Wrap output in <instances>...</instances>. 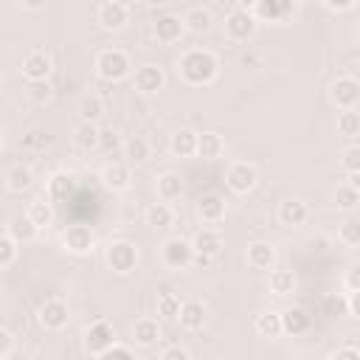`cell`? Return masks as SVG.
Here are the masks:
<instances>
[{"label": "cell", "instance_id": "f5cc1de1", "mask_svg": "<svg viewBox=\"0 0 360 360\" xmlns=\"http://www.w3.org/2000/svg\"><path fill=\"white\" fill-rule=\"evenodd\" d=\"M349 315H352V318H357V321H360V290H357V292H352V295H349Z\"/></svg>", "mask_w": 360, "mask_h": 360}, {"label": "cell", "instance_id": "b9f144b4", "mask_svg": "<svg viewBox=\"0 0 360 360\" xmlns=\"http://www.w3.org/2000/svg\"><path fill=\"white\" fill-rule=\"evenodd\" d=\"M338 239H340L343 245H349V248H357V245H360V219H357V217L343 219L340 228H338Z\"/></svg>", "mask_w": 360, "mask_h": 360}, {"label": "cell", "instance_id": "ba28073f", "mask_svg": "<svg viewBox=\"0 0 360 360\" xmlns=\"http://www.w3.org/2000/svg\"><path fill=\"white\" fill-rule=\"evenodd\" d=\"M225 183H228V188L233 191V194H250L253 188H256V183H259V172H256V166H250V163H245V160H236V163H231L228 166V172H225Z\"/></svg>", "mask_w": 360, "mask_h": 360}, {"label": "cell", "instance_id": "f907efd6", "mask_svg": "<svg viewBox=\"0 0 360 360\" xmlns=\"http://www.w3.org/2000/svg\"><path fill=\"white\" fill-rule=\"evenodd\" d=\"M329 360H360V352H357V349H352V346H343V349H338Z\"/></svg>", "mask_w": 360, "mask_h": 360}, {"label": "cell", "instance_id": "f1b7e54d", "mask_svg": "<svg viewBox=\"0 0 360 360\" xmlns=\"http://www.w3.org/2000/svg\"><path fill=\"white\" fill-rule=\"evenodd\" d=\"M31 186H34V172H31L28 166L17 163V166H11V169L6 172V188H8V191L22 194V191H28Z\"/></svg>", "mask_w": 360, "mask_h": 360}, {"label": "cell", "instance_id": "d6a6232c", "mask_svg": "<svg viewBox=\"0 0 360 360\" xmlns=\"http://www.w3.org/2000/svg\"><path fill=\"white\" fill-rule=\"evenodd\" d=\"M149 152H152V146H149V141L141 138V135H132L129 141H124V155H127V163H129V166L146 163Z\"/></svg>", "mask_w": 360, "mask_h": 360}, {"label": "cell", "instance_id": "44dd1931", "mask_svg": "<svg viewBox=\"0 0 360 360\" xmlns=\"http://www.w3.org/2000/svg\"><path fill=\"white\" fill-rule=\"evenodd\" d=\"M307 217H309V208L304 200H284L278 205V222L284 228H298L307 222Z\"/></svg>", "mask_w": 360, "mask_h": 360}, {"label": "cell", "instance_id": "7dc6e473", "mask_svg": "<svg viewBox=\"0 0 360 360\" xmlns=\"http://www.w3.org/2000/svg\"><path fill=\"white\" fill-rule=\"evenodd\" d=\"M96 360H138L135 354H132V349H127V346H112V349H107L104 354H98Z\"/></svg>", "mask_w": 360, "mask_h": 360}, {"label": "cell", "instance_id": "7bdbcfd3", "mask_svg": "<svg viewBox=\"0 0 360 360\" xmlns=\"http://www.w3.org/2000/svg\"><path fill=\"white\" fill-rule=\"evenodd\" d=\"M340 166L346 169V174H357L360 172V143H349L340 152Z\"/></svg>", "mask_w": 360, "mask_h": 360}, {"label": "cell", "instance_id": "4316f807", "mask_svg": "<svg viewBox=\"0 0 360 360\" xmlns=\"http://www.w3.org/2000/svg\"><path fill=\"white\" fill-rule=\"evenodd\" d=\"M158 338H160V326H158L155 318H138L132 323V340L138 346H155Z\"/></svg>", "mask_w": 360, "mask_h": 360}, {"label": "cell", "instance_id": "681fc988", "mask_svg": "<svg viewBox=\"0 0 360 360\" xmlns=\"http://www.w3.org/2000/svg\"><path fill=\"white\" fill-rule=\"evenodd\" d=\"M160 360H191V354L183 346H166L160 352Z\"/></svg>", "mask_w": 360, "mask_h": 360}, {"label": "cell", "instance_id": "c3c4849f", "mask_svg": "<svg viewBox=\"0 0 360 360\" xmlns=\"http://www.w3.org/2000/svg\"><path fill=\"white\" fill-rule=\"evenodd\" d=\"M343 287H346L349 292H357V290H360V264H352V267L346 270V276H343Z\"/></svg>", "mask_w": 360, "mask_h": 360}, {"label": "cell", "instance_id": "30bf717a", "mask_svg": "<svg viewBox=\"0 0 360 360\" xmlns=\"http://www.w3.org/2000/svg\"><path fill=\"white\" fill-rule=\"evenodd\" d=\"M96 20L104 31H121L129 22V6L121 3V0H107V3L98 6Z\"/></svg>", "mask_w": 360, "mask_h": 360}, {"label": "cell", "instance_id": "4dcf8cb0", "mask_svg": "<svg viewBox=\"0 0 360 360\" xmlns=\"http://www.w3.org/2000/svg\"><path fill=\"white\" fill-rule=\"evenodd\" d=\"M183 22H186V31H191V34H205V31L211 28L214 17H211V11H208V8L194 6V8H188V11H186Z\"/></svg>", "mask_w": 360, "mask_h": 360}, {"label": "cell", "instance_id": "6f0895ef", "mask_svg": "<svg viewBox=\"0 0 360 360\" xmlns=\"http://www.w3.org/2000/svg\"><path fill=\"white\" fill-rule=\"evenodd\" d=\"M346 183H349L352 188H357V191H360V172H357V174H349V177H346Z\"/></svg>", "mask_w": 360, "mask_h": 360}, {"label": "cell", "instance_id": "11a10c76", "mask_svg": "<svg viewBox=\"0 0 360 360\" xmlns=\"http://www.w3.org/2000/svg\"><path fill=\"white\" fill-rule=\"evenodd\" d=\"M0 360H28V354H25L22 349H14V352H8V354L0 357Z\"/></svg>", "mask_w": 360, "mask_h": 360}, {"label": "cell", "instance_id": "836d02e7", "mask_svg": "<svg viewBox=\"0 0 360 360\" xmlns=\"http://www.w3.org/2000/svg\"><path fill=\"white\" fill-rule=\"evenodd\" d=\"M174 222V208L169 202H152L146 208V225L152 228H169Z\"/></svg>", "mask_w": 360, "mask_h": 360}, {"label": "cell", "instance_id": "1f68e13d", "mask_svg": "<svg viewBox=\"0 0 360 360\" xmlns=\"http://www.w3.org/2000/svg\"><path fill=\"white\" fill-rule=\"evenodd\" d=\"M76 112H79V118H82V121L96 124V121L104 115V101H101L96 93H87V96H82V98H79Z\"/></svg>", "mask_w": 360, "mask_h": 360}, {"label": "cell", "instance_id": "ac0fdd59", "mask_svg": "<svg viewBox=\"0 0 360 360\" xmlns=\"http://www.w3.org/2000/svg\"><path fill=\"white\" fill-rule=\"evenodd\" d=\"M191 248H194L197 256L214 259V256L222 250V236H219V231H214V228H200V231L191 236Z\"/></svg>", "mask_w": 360, "mask_h": 360}, {"label": "cell", "instance_id": "8fae6325", "mask_svg": "<svg viewBox=\"0 0 360 360\" xmlns=\"http://www.w3.org/2000/svg\"><path fill=\"white\" fill-rule=\"evenodd\" d=\"M37 315H39V323L45 329H51V332H59V329H65L70 323V309H68V304L62 298H48L39 307Z\"/></svg>", "mask_w": 360, "mask_h": 360}, {"label": "cell", "instance_id": "db71d44e", "mask_svg": "<svg viewBox=\"0 0 360 360\" xmlns=\"http://www.w3.org/2000/svg\"><path fill=\"white\" fill-rule=\"evenodd\" d=\"M323 6H326L329 11H352V8H354V3H335V0H326Z\"/></svg>", "mask_w": 360, "mask_h": 360}, {"label": "cell", "instance_id": "52a82bcc", "mask_svg": "<svg viewBox=\"0 0 360 360\" xmlns=\"http://www.w3.org/2000/svg\"><path fill=\"white\" fill-rule=\"evenodd\" d=\"M329 101L338 110H354L360 104V82L354 76H338L329 84Z\"/></svg>", "mask_w": 360, "mask_h": 360}, {"label": "cell", "instance_id": "ffe728a7", "mask_svg": "<svg viewBox=\"0 0 360 360\" xmlns=\"http://www.w3.org/2000/svg\"><path fill=\"white\" fill-rule=\"evenodd\" d=\"M225 197H219V194H202L200 200H197V217L202 219V222H208V225H214V222H219L222 217H225Z\"/></svg>", "mask_w": 360, "mask_h": 360}, {"label": "cell", "instance_id": "8d00e7d4", "mask_svg": "<svg viewBox=\"0 0 360 360\" xmlns=\"http://www.w3.org/2000/svg\"><path fill=\"white\" fill-rule=\"evenodd\" d=\"M25 214L31 217V222H34L37 228H48V225L53 222V202H51V200H34V202L25 208Z\"/></svg>", "mask_w": 360, "mask_h": 360}, {"label": "cell", "instance_id": "f6af8a7d", "mask_svg": "<svg viewBox=\"0 0 360 360\" xmlns=\"http://www.w3.org/2000/svg\"><path fill=\"white\" fill-rule=\"evenodd\" d=\"M124 149V141L115 129H101V141H98V152H115Z\"/></svg>", "mask_w": 360, "mask_h": 360}, {"label": "cell", "instance_id": "603a6c76", "mask_svg": "<svg viewBox=\"0 0 360 360\" xmlns=\"http://www.w3.org/2000/svg\"><path fill=\"white\" fill-rule=\"evenodd\" d=\"M98 141H101V129L96 124H87V121H79L73 127V146L82 149V152H96L98 149Z\"/></svg>", "mask_w": 360, "mask_h": 360}, {"label": "cell", "instance_id": "7c38bea8", "mask_svg": "<svg viewBox=\"0 0 360 360\" xmlns=\"http://www.w3.org/2000/svg\"><path fill=\"white\" fill-rule=\"evenodd\" d=\"M186 34V22L183 17L177 14H160L155 22H152V37L163 45H172V42H180V37Z\"/></svg>", "mask_w": 360, "mask_h": 360}, {"label": "cell", "instance_id": "bcb514c9", "mask_svg": "<svg viewBox=\"0 0 360 360\" xmlns=\"http://www.w3.org/2000/svg\"><path fill=\"white\" fill-rule=\"evenodd\" d=\"M51 93H53L51 82H28V96H31L37 104L48 101V98H51Z\"/></svg>", "mask_w": 360, "mask_h": 360}, {"label": "cell", "instance_id": "e575fe53", "mask_svg": "<svg viewBox=\"0 0 360 360\" xmlns=\"http://www.w3.org/2000/svg\"><path fill=\"white\" fill-rule=\"evenodd\" d=\"M267 287H270L273 295H290V292L295 290V276H292V270H270Z\"/></svg>", "mask_w": 360, "mask_h": 360}, {"label": "cell", "instance_id": "484cf974", "mask_svg": "<svg viewBox=\"0 0 360 360\" xmlns=\"http://www.w3.org/2000/svg\"><path fill=\"white\" fill-rule=\"evenodd\" d=\"M281 323H284V332H287V335H304L312 321H309L307 309H301V307H287V309H281Z\"/></svg>", "mask_w": 360, "mask_h": 360}, {"label": "cell", "instance_id": "816d5d0a", "mask_svg": "<svg viewBox=\"0 0 360 360\" xmlns=\"http://www.w3.org/2000/svg\"><path fill=\"white\" fill-rule=\"evenodd\" d=\"M0 340H3V352H0V357H6L8 352H14V335H11L8 329L0 332Z\"/></svg>", "mask_w": 360, "mask_h": 360}, {"label": "cell", "instance_id": "5b68a950", "mask_svg": "<svg viewBox=\"0 0 360 360\" xmlns=\"http://www.w3.org/2000/svg\"><path fill=\"white\" fill-rule=\"evenodd\" d=\"M104 259H107V267L112 273L124 276V273H132L138 267V248L132 242H127V239H115V242L107 245Z\"/></svg>", "mask_w": 360, "mask_h": 360}, {"label": "cell", "instance_id": "9a60e30c", "mask_svg": "<svg viewBox=\"0 0 360 360\" xmlns=\"http://www.w3.org/2000/svg\"><path fill=\"white\" fill-rule=\"evenodd\" d=\"M163 84H166V76H163V70L158 65H141L135 70V87L143 96H152V93L163 90Z\"/></svg>", "mask_w": 360, "mask_h": 360}, {"label": "cell", "instance_id": "cb8c5ba5", "mask_svg": "<svg viewBox=\"0 0 360 360\" xmlns=\"http://www.w3.org/2000/svg\"><path fill=\"white\" fill-rule=\"evenodd\" d=\"M6 231H8L20 245L34 242V239H37V233H39V228L31 222V217H28V214H14V217L6 222Z\"/></svg>", "mask_w": 360, "mask_h": 360}, {"label": "cell", "instance_id": "f546056e", "mask_svg": "<svg viewBox=\"0 0 360 360\" xmlns=\"http://www.w3.org/2000/svg\"><path fill=\"white\" fill-rule=\"evenodd\" d=\"M177 321L186 329H200L205 323V304L202 301H183V309H180Z\"/></svg>", "mask_w": 360, "mask_h": 360}, {"label": "cell", "instance_id": "2e32d148", "mask_svg": "<svg viewBox=\"0 0 360 360\" xmlns=\"http://www.w3.org/2000/svg\"><path fill=\"white\" fill-rule=\"evenodd\" d=\"M76 191V177L70 172H53L48 180V200L51 202H68Z\"/></svg>", "mask_w": 360, "mask_h": 360}, {"label": "cell", "instance_id": "74e56055", "mask_svg": "<svg viewBox=\"0 0 360 360\" xmlns=\"http://www.w3.org/2000/svg\"><path fill=\"white\" fill-rule=\"evenodd\" d=\"M335 205L340 208V211H354L357 205H360V191L357 188H352L349 183H340L338 188H335Z\"/></svg>", "mask_w": 360, "mask_h": 360}, {"label": "cell", "instance_id": "f35d334b", "mask_svg": "<svg viewBox=\"0 0 360 360\" xmlns=\"http://www.w3.org/2000/svg\"><path fill=\"white\" fill-rule=\"evenodd\" d=\"M338 132L343 138H357L360 135V112L357 110H340L338 112Z\"/></svg>", "mask_w": 360, "mask_h": 360}, {"label": "cell", "instance_id": "ab89813d", "mask_svg": "<svg viewBox=\"0 0 360 360\" xmlns=\"http://www.w3.org/2000/svg\"><path fill=\"white\" fill-rule=\"evenodd\" d=\"M180 309H183L180 295H174V292H169V290H163V292L158 295V315L177 321V318H180Z\"/></svg>", "mask_w": 360, "mask_h": 360}, {"label": "cell", "instance_id": "e0dca14e", "mask_svg": "<svg viewBox=\"0 0 360 360\" xmlns=\"http://www.w3.org/2000/svg\"><path fill=\"white\" fill-rule=\"evenodd\" d=\"M250 8H253L259 22H278L287 14H292V3H284V0H259Z\"/></svg>", "mask_w": 360, "mask_h": 360}, {"label": "cell", "instance_id": "91938a15", "mask_svg": "<svg viewBox=\"0 0 360 360\" xmlns=\"http://www.w3.org/2000/svg\"><path fill=\"white\" fill-rule=\"evenodd\" d=\"M25 8H28V11H39V8H42V3H25Z\"/></svg>", "mask_w": 360, "mask_h": 360}, {"label": "cell", "instance_id": "7a4b0ae2", "mask_svg": "<svg viewBox=\"0 0 360 360\" xmlns=\"http://www.w3.org/2000/svg\"><path fill=\"white\" fill-rule=\"evenodd\" d=\"M96 73L104 82H121V79H127L132 73V62H129L127 51H121V48H104L96 56Z\"/></svg>", "mask_w": 360, "mask_h": 360}, {"label": "cell", "instance_id": "d6986e66", "mask_svg": "<svg viewBox=\"0 0 360 360\" xmlns=\"http://www.w3.org/2000/svg\"><path fill=\"white\" fill-rule=\"evenodd\" d=\"M245 259H248V264L253 270H273V264H276V248L270 242H250Z\"/></svg>", "mask_w": 360, "mask_h": 360}, {"label": "cell", "instance_id": "ee69618b", "mask_svg": "<svg viewBox=\"0 0 360 360\" xmlns=\"http://www.w3.org/2000/svg\"><path fill=\"white\" fill-rule=\"evenodd\" d=\"M323 312L326 315H343V312H349V298H343L338 292H329L323 298Z\"/></svg>", "mask_w": 360, "mask_h": 360}, {"label": "cell", "instance_id": "7402d4cb", "mask_svg": "<svg viewBox=\"0 0 360 360\" xmlns=\"http://www.w3.org/2000/svg\"><path fill=\"white\" fill-rule=\"evenodd\" d=\"M197 141H200V132L183 127V129H177V132L172 135L169 149H172L174 158H194V155H197Z\"/></svg>", "mask_w": 360, "mask_h": 360}, {"label": "cell", "instance_id": "9c48e42d", "mask_svg": "<svg viewBox=\"0 0 360 360\" xmlns=\"http://www.w3.org/2000/svg\"><path fill=\"white\" fill-rule=\"evenodd\" d=\"M112 346H115V329H112L107 321H96V323H90V326L84 329V349H87L93 357L104 354V352L112 349Z\"/></svg>", "mask_w": 360, "mask_h": 360}, {"label": "cell", "instance_id": "3957f363", "mask_svg": "<svg viewBox=\"0 0 360 360\" xmlns=\"http://www.w3.org/2000/svg\"><path fill=\"white\" fill-rule=\"evenodd\" d=\"M256 28H259V20H256L253 8L245 6V3L233 6L225 17V34H228L231 42H248L256 34Z\"/></svg>", "mask_w": 360, "mask_h": 360}, {"label": "cell", "instance_id": "60d3db41", "mask_svg": "<svg viewBox=\"0 0 360 360\" xmlns=\"http://www.w3.org/2000/svg\"><path fill=\"white\" fill-rule=\"evenodd\" d=\"M17 253H20V242L8 231H3V236H0V267L3 270L11 267L17 262Z\"/></svg>", "mask_w": 360, "mask_h": 360}, {"label": "cell", "instance_id": "277c9868", "mask_svg": "<svg viewBox=\"0 0 360 360\" xmlns=\"http://www.w3.org/2000/svg\"><path fill=\"white\" fill-rule=\"evenodd\" d=\"M194 248L188 239H180V236H169L163 245H160V262L169 267V270H186L194 264Z\"/></svg>", "mask_w": 360, "mask_h": 360}, {"label": "cell", "instance_id": "9f6ffc18", "mask_svg": "<svg viewBox=\"0 0 360 360\" xmlns=\"http://www.w3.org/2000/svg\"><path fill=\"white\" fill-rule=\"evenodd\" d=\"M25 143H28V146H34V143H42V132H31V135L25 138Z\"/></svg>", "mask_w": 360, "mask_h": 360}, {"label": "cell", "instance_id": "6da1fadb", "mask_svg": "<svg viewBox=\"0 0 360 360\" xmlns=\"http://www.w3.org/2000/svg\"><path fill=\"white\" fill-rule=\"evenodd\" d=\"M177 73L186 84L202 87L219 76V59L208 48H191L177 59Z\"/></svg>", "mask_w": 360, "mask_h": 360}, {"label": "cell", "instance_id": "5bb4252c", "mask_svg": "<svg viewBox=\"0 0 360 360\" xmlns=\"http://www.w3.org/2000/svg\"><path fill=\"white\" fill-rule=\"evenodd\" d=\"M132 183V174H129V163H121V160H112L101 169V186L107 191H127Z\"/></svg>", "mask_w": 360, "mask_h": 360}, {"label": "cell", "instance_id": "83f0119b", "mask_svg": "<svg viewBox=\"0 0 360 360\" xmlns=\"http://www.w3.org/2000/svg\"><path fill=\"white\" fill-rule=\"evenodd\" d=\"M222 152H225V141H222L219 132H200L197 158H202V160H217Z\"/></svg>", "mask_w": 360, "mask_h": 360}, {"label": "cell", "instance_id": "8992f818", "mask_svg": "<svg viewBox=\"0 0 360 360\" xmlns=\"http://www.w3.org/2000/svg\"><path fill=\"white\" fill-rule=\"evenodd\" d=\"M59 242H62V248H65L68 253H73V256H87V253H93V248H96V233H93L90 225L76 222V225H68V228L62 231Z\"/></svg>", "mask_w": 360, "mask_h": 360}, {"label": "cell", "instance_id": "d590c367", "mask_svg": "<svg viewBox=\"0 0 360 360\" xmlns=\"http://www.w3.org/2000/svg\"><path fill=\"white\" fill-rule=\"evenodd\" d=\"M256 332L262 338H278L284 332V323H281V312H259L256 315Z\"/></svg>", "mask_w": 360, "mask_h": 360}, {"label": "cell", "instance_id": "4fadbf2b", "mask_svg": "<svg viewBox=\"0 0 360 360\" xmlns=\"http://www.w3.org/2000/svg\"><path fill=\"white\" fill-rule=\"evenodd\" d=\"M51 70H53V59L45 51H28L22 56V76L28 82H48Z\"/></svg>", "mask_w": 360, "mask_h": 360}, {"label": "cell", "instance_id": "680465c9", "mask_svg": "<svg viewBox=\"0 0 360 360\" xmlns=\"http://www.w3.org/2000/svg\"><path fill=\"white\" fill-rule=\"evenodd\" d=\"M194 264H200V267H205V264H211V259H208V256H194Z\"/></svg>", "mask_w": 360, "mask_h": 360}, {"label": "cell", "instance_id": "d4e9b609", "mask_svg": "<svg viewBox=\"0 0 360 360\" xmlns=\"http://www.w3.org/2000/svg\"><path fill=\"white\" fill-rule=\"evenodd\" d=\"M155 188H158L160 202H174V200H180V194H183V177H180L177 172H163V174L158 177V183H155Z\"/></svg>", "mask_w": 360, "mask_h": 360}]
</instances>
